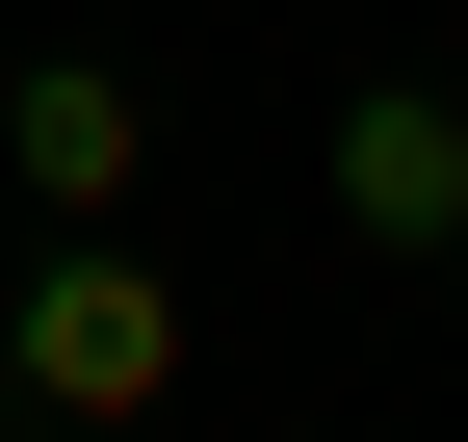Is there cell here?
Here are the masks:
<instances>
[{
  "instance_id": "1",
  "label": "cell",
  "mask_w": 468,
  "mask_h": 442,
  "mask_svg": "<svg viewBox=\"0 0 468 442\" xmlns=\"http://www.w3.org/2000/svg\"><path fill=\"white\" fill-rule=\"evenodd\" d=\"M0 391L79 416V442H104V416H156V391H183V260H131V208H79V235L0 287Z\"/></svg>"
},
{
  "instance_id": "2",
  "label": "cell",
  "mask_w": 468,
  "mask_h": 442,
  "mask_svg": "<svg viewBox=\"0 0 468 442\" xmlns=\"http://www.w3.org/2000/svg\"><path fill=\"white\" fill-rule=\"evenodd\" d=\"M0 183H27L52 235L131 208V183H156V79H131V52H27V79H0Z\"/></svg>"
},
{
  "instance_id": "3",
  "label": "cell",
  "mask_w": 468,
  "mask_h": 442,
  "mask_svg": "<svg viewBox=\"0 0 468 442\" xmlns=\"http://www.w3.org/2000/svg\"><path fill=\"white\" fill-rule=\"evenodd\" d=\"M313 183H338L365 260H442V235H468V104H442V79H365V104L313 131Z\"/></svg>"
},
{
  "instance_id": "4",
  "label": "cell",
  "mask_w": 468,
  "mask_h": 442,
  "mask_svg": "<svg viewBox=\"0 0 468 442\" xmlns=\"http://www.w3.org/2000/svg\"><path fill=\"white\" fill-rule=\"evenodd\" d=\"M442 312H468V235H442Z\"/></svg>"
}]
</instances>
